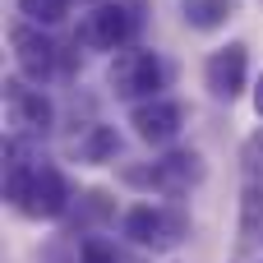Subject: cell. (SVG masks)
<instances>
[{
    "label": "cell",
    "mask_w": 263,
    "mask_h": 263,
    "mask_svg": "<svg viewBox=\"0 0 263 263\" xmlns=\"http://www.w3.org/2000/svg\"><path fill=\"white\" fill-rule=\"evenodd\" d=\"M120 231L129 245L153 250V254H171L190 240V213L171 199V203H134L120 217Z\"/></svg>",
    "instance_id": "obj_1"
},
{
    "label": "cell",
    "mask_w": 263,
    "mask_h": 263,
    "mask_svg": "<svg viewBox=\"0 0 263 263\" xmlns=\"http://www.w3.org/2000/svg\"><path fill=\"white\" fill-rule=\"evenodd\" d=\"M143 9H148L143 0H102L79 18L74 42L83 51H111L116 55L120 46H134L139 28H143Z\"/></svg>",
    "instance_id": "obj_2"
},
{
    "label": "cell",
    "mask_w": 263,
    "mask_h": 263,
    "mask_svg": "<svg viewBox=\"0 0 263 263\" xmlns=\"http://www.w3.org/2000/svg\"><path fill=\"white\" fill-rule=\"evenodd\" d=\"M166 79H171V69H166V60L153 46H120L111 55V69H106L111 92L120 102H129V106L134 102H148V97H162Z\"/></svg>",
    "instance_id": "obj_3"
},
{
    "label": "cell",
    "mask_w": 263,
    "mask_h": 263,
    "mask_svg": "<svg viewBox=\"0 0 263 263\" xmlns=\"http://www.w3.org/2000/svg\"><path fill=\"white\" fill-rule=\"evenodd\" d=\"M203 176H208V166H203V157H199L194 148H171V153L157 157L153 166L125 171L129 185H148V190L162 194V199H185L194 185H203Z\"/></svg>",
    "instance_id": "obj_4"
},
{
    "label": "cell",
    "mask_w": 263,
    "mask_h": 263,
    "mask_svg": "<svg viewBox=\"0 0 263 263\" xmlns=\"http://www.w3.org/2000/svg\"><path fill=\"white\" fill-rule=\"evenodd\" d=\"M5 106H9V125L14 134L23 139H46L51 125H55V106L42 88H32L23 74L18 79H5Z\"/></svg>",
    "instance_id": "obj_5"
},
{
    "label": "cell",
    "mask_w": 263,
    "mask_h": 263,
    "mask_svg": "<svg viewBox=\"0 0 263 263\" xmlns=\"http://www.w3.org/2000/svg\"><path fill=\"white\" fill-rule=\"evenodd\" d=\"M203 88L213 102H236L250 88V46L245 42H227L203 60Z\"/></svg>",
    "instance_id": "obj_6"
},
{
    "label": "cell",
    "mask_w": 263,
    "mask_h": 263,
    "mask_svg": "<svg viewBox=\"0 0 263 263\" xmlns=\"http://www.w3.org/2000/svg\"><path fill=\"white\" fill-rule=\"evenodd\" d=\"M9 46H14V60H18V74L28 83H46L55 69H60V46L46 37L42 23H14L9 28Z\"/></svg>",
    "instance_id": "obj_7"
},
{
    "label": "cell",
    "mask_w": 263,
    "mask_h": 263,
    "mask_svg": "<svg viewBox=\"0 0 263 263\" xmlns=\"http://www.w3.org/2000/svg\"><path fill=\"white\" fill-rule=\"evenodd\" d=\"M129 125H134V139L148 143V148H166L180 139L185 129V106L176 97H148V102H134L129 106Z\"/></svg>",
    "instance_id": "obj_8"
},
{
    "label": "cell",
    "mask_w": 263,
    "mask_h": 263,
    "mask_svg": "<svg viewBox=\"0 0 263 263\" xmlns=\"http://www.w3.org/2000/svg\"><path fill=\"white\" fill-rule=\"evenodd\" d=\"M69 180L60 166L51 162H37V176H32V190H28V203H23V217H42V222H55L69 213Z\"/></svg>",
    "instance_id": "obj_9"
},
{
    "label": "cell",
    "mask_w": 263,
    "mask_h": 263,
    "mask_svg": "<svg viewBox=\"0 0 263 263\" xmlns=\"http://www.w3.org/2000/svg\"><path fill=\"white\" fill-rule=\"evenodd\" d=\"M74 157H79L83 166H106V162H116V157H120V134H116V125H88V129L74 139Z\"/></svg>",
    "instance_id": "obj_10"
},
{
    "label": "cell",
    "mask_w": 263,
    "mask_h": 263,
    "mask_svg": "<svg viewBox=\"0 0 263 263\" xmlns=\"http://www.w3.org/2000/svg\"><path fill=\"white\" fill-rule=\"evenodd\" d=\"M236 5L240 0H180V18L194 32H217L236 18Z\"/></svg>",
    "instance_id": "obj_11"
},
{
    "label": "cell",
    "mask_w": 263,
    "mask_h": 263,
    "mask_svg": "<svg viewBox=\"0 0 263 263\" xmlns=\"http://www.w3.org/2000/svg\"><path fill=\"white\" fill-rule=\"evenodd\" d=\"M259 236H263V185L245 180V190H240V240L254 245Z\"/></svg>",
    "instance_id": "obj_12"
},
{
    "label": "cell",
    "mask_w": 263,
    "mask_h": 263,
    "mask_svg": "<svg viewBox=\"0 0 263 263\" xmlns=\"http://www.w3.org/2000/svg\"><path fill=\"white\" fill-rule=\"evenodd\" d=\"M69 5H74V0H18V14H23L28 23L51 28V23H60V18L69 14Z\"/></svg>",
    "instance_id": "obj_13"
},
{
    "label": "cell",
    "mask_w": 263,
    "mask_h": 263,
    "mask_svg": "<svg viewBox=\"0 0 263 263\" xmlns=\"http://www.w3.org/2000/svg\"><path fill=\"white\" fill-rule=\"evenodd\" d=\"M79 263H125V254H120L116 240H106V236H83Z\"/></svg>",
    "instance_id": "obj_14"
},
{
    "label": "cell",
    "mask_w": 263,
    "mask_h": 263,
    "mask_svg": "<svg viewBox=\"0 0 263 263\" xmlns=\"http://www.w3.org/2000/svg\"><path fill=\"white\" fill-rule=\"evenodd\" d=\"M240 166H245V180H259L263 185V129H254L240 143Z\"/></svg>",
    "instance_id": "obj_15"
},
{
    "label": "cell",
    "mask_w": 263,
    "mask_h": 263,
    "mask_svg": "<svg viewBox=\"0 0 263 263\" xmlns=\"http://www.w3.org/2000/svg\"><path fill=\"white\" fill-rule=\"evenodd\" d=\"M79 208H83V222H106V217H116V203H111V194H102V190L79 194Z\"/></svg>",
    "instance_id": "obj_16"
},
{
    "label": "cell",
    "mask_w": 263,
    "mask_h": 263,
    "mask_svg": "<svg viewBox=\"0 0 263 263\" xmlns=\"http://www.w3.org/2000/svg\"><path fill=\"white\" fill-rule=\"evenodd\" d=\"M250 102H254V116L263 120V74L254 79V83H250Z\"/></svg>",
    "instance_id": "obj_17"
},
{
    "label": "cell",
    "mask_w": 263,
    "mask_h": 263,
    "mask_svg": "<svg viewBox=\"0 0 263 263\" xmlns=\"http://www.w3.org/2000/svg\"><path fill=\"white\" fill-rule=\"evenodd\" d=\"M236 263H263V259H245V254H240V259H236Z\"/></svg>",
    "instance_id": "obj_18"
},
{
    "label": "cell",
    "mask_w": 263,
    "mask_h": 263,
    "mask_svg": "<svg viewBox=\"0 0 263 263\" xmlns=\"http://www.w3.org/2000/svg\"><path fill=\"white\" fill-rule=\"evenodd\" d=\"M92 5H102V0H92Z\"/></svg>",
    "instance_id": "obj_19"
}]
</instances>
